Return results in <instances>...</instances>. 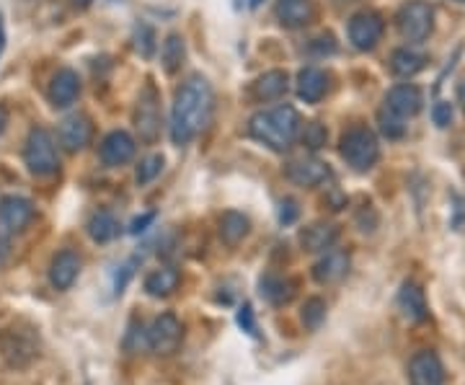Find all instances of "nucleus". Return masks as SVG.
<instances>
[{
  "instance_id": "f257e3e1",
  "label": "nucleus",
  "mask_w": 465,
  "mask_h": 385,
  "mask_svg": "<svg viewBox=\"0 0 465 385\" xmlns=\"http://www.w3.org/2000/svg\"><path fill=\"white\" fill-rule=\"evenodd\" d=\"M213 114V85L207 78L192 75L176 91L171 109V140L173 145H189L207 127Z\"/></svg>"
},
{
  "instance_id": "f03ea898",
  "label": "nucleus",
  "mask_w": 465,
  "mask_h": 385,
  "mask_svg": "<svg viewBox=\"0 0 465 385\" xmlns=\"http://www.w3.org/2000/svg\"><path fill=\"white\" fill-rule=\"evenodd\" d=\"M249 134L253 140H259L262 145H266L269 151H290V145L300 134L298 109L290 104H282V106L264 109V112L253 114L249 122Z\"/></svg>"
},
{
  "instance_id": "7ed1b4c3",
  "label": "nucleus",
  "mask_w": 465,
  "mask_h": 385,
  "mask_svg": "<svg viewBox=\"0 0 465 385\" xmlns=\"http://www.w3.org/2000/svg\"><path fill=\"white\" fill-rule=\"evenodd\" d=\"M24 163L32 171L34 176H52L57 173L60 168V151H57V143L52 137L50 130L45 127H34L29 137H26V145H24Z\"/></svg>"
},
{
  "instance_id": "20e7f679",
  "label": "nucleus",
  "mask_w": 465,
  "mask_h": 385,
  "mask_svg": "<svg viewBox=\"0 0 465 385\" xmlns=\"http://www.w3.org/2000/svg\"><path fill=\"white\" fill-rule=\"evenodd\" d=\"M339 153L347 161V166H351L354 171H370V168L378 163V158H381V145H378V137L372 134V130H367V127H351L341 137Z\"/></svg>"
},
{
  "instance_id": "39448f33",
  "label": "nucleus",
  "mask_w": 465,
  "mask_h": 385,
  "mask_svg": "<svg viewBox=\"0 0 465 385\" xmlns=\"http://www.w3.org/2000/svg\"><path fill=\"white\" fill-rule=\"evenodd\" d=\"M148 339V350L158 357H171L179 352L183 341V323L173 313H161L158 319L150 323L145 331Z\"/></svg>"
},
{
  "instance_id": "423d86ee",
  "label": "nucleus",
  "mask_w": 465,
  "mask_h": 385,
  "mask_svg": "<svg viewBox=\"0 0 465 385\" xmlns=\"http://www.w3.org/2000/svg\"><path fill=\"white\" fill-rule=\"evenodd\" d=\"M434 26V11L430 3L421 0H411L401 8L399 14V29L403 39L409 42H424Z\"/></svg>"
},
{
  "instance_id": "0eeeda50",
  "label": "nucleus",
  "mask_w": 465,
  "mask_h": 385,
  "mask_svg": "<svg viewBox=\"0 0 465 385\" xmlns=\"http://www.w3.org/2000/svg\"><path fill=\"white\" fill-rule=\"evenodd\" d=\"M34 215H36V207L26 197L8 194L0 200V231L5 235L24 233L32 225Z\"/></svg>"
},
{
  "instance_id": "6e6552de",
  "label": "nucleus",
  "mask_w": 465,
  "mask_h": 385,
  "mask_svg": "<svg viewBox=\"0 0 465 385\" xmlns=\"http://www.w3.org/2000/svg\"><path fill=\"white\" fill-rule=\"evenodd\" d=\"M0 352L11 368H26L39 357V344L29 331H5L0 336Z\"/></svg>"
},
{
  "instance_id": "1a4fd4ad",
  "label": "nucleus",
  "mask_w": 465,
  "mask_h": 385,
  "mask_svg": "<svg viewBox=\"0 0 465 385\" xmlns=\"http://www.w3.org/2000/svg\"><path fill=\"white\" fill-rule=\"evenodd\" d=\"M134 127L145 143H153L161 133V114H158V94L153 85H145L137 106H134Z\"/></svg>"
},
{
  "instance_id": "9d476101",
  "label": "nucleus",
  "mask_w": 465,
  "mask_h": 385,
  "mask_svg": "<svg viewBox=\"0 0 465 385\" xmlns=\"http://www.w3.org/2000/svg\"><path fill=\"white\" fill-rule=\"evenodd\" d=\"M409 383L411 385H445V365L440 354L421 350L409 362Z\"/></svg>"
},
{
  "instance_id": "9b49d317",
  "label": "nucleus",
  "mask_w": 465,
  "mask_h": 385,
  "mask_svg": "<svg viewBox=\"0 0 465 385\" xmlns=\"http://www.w3.org/2000/svg\"><path fill=\"white\" fill-rule=\"evenodd\" d=\"M382 29V18L372 11H362L357 16H351L349 21V42L357 47V50H372L378 42H381Z\"/></svg>"
},
{
  "instance_id": "f8f14e48",
  "label": "nucleus",
  "mask_w": 465,
  "mask_h": 385,
  "mask_svg": "<svg viewBox=\"0 0 465 385\" xmlns=\"http://www.w3.org/2000/svg\"><path fill=\"white\" fill-rule=\"evenodd\" d=\"M134 153H137V143H134L133 134L124 133V130L109 133L104 137V143H101V161H104V166L109 168H119L124 166V163H130L134 158Z\"/></svg>"
},
{
  "instance_id": "ddd939ff",
  "label": "nucleus",
  "mask_w": 465,
  "mask_h": 385,
  "mask_svg": "<svg viewBox=\"0 0 465 385\" xmlns=\"http://www.w3.org/2000/svg\"><path fill=\"white\" fill-rule=\"evenodd\" d=\"M91 134H94L91 119L85 117V114H70V117L60 122L57 140H60V145L67 153H78L84 151L85 145L91 143Z\"/></svg>"
},
{
  "instance_id": "4468645a",
  "label": "nucleus",
  "mask_w": 465,
  "mask_h": 385,
  "mask_svg": "<svg viewBox=\"0 0 465 385\" xmlns=\"http://www.w3.org/2000/svg\"><path fill=\"white\" fill-rule=\"evenodd\" d=\"M287 179L292 182V184L298 186H318L323 184L326 179H331V168L329 163H323V161H318V158H300V161H292L290 166H287Z\"/></svg>"
},
{
  "instance_id": "2eb2a0df",
  "label": "nucleus",
  "mask_w": 465,
  "mask_h": 385,
  "mask_svg": "<svg viewBox=\"0 0 465 385\" xmlns=\"http://www.w3.org/2000/svg\"><path fill=\"white\" fill-rule=\"evenodd\" d=\"M78 274H81V256L75 252L65 249V252H60L52 259L50 285L54 287V290H60V292L70 290V287L75 285Z\"/></svg>"
},
{
  "instance_id": "dca6fc26",
  "label": "nucleus",
  "mask_w": 465,
  "mask_h": 385,
  "mask_svg": "<svg viewBox=\"0 0 465 385\" xmlns=\"http://www.w3.org/2000/svg\"><path fill=\"white\" fill-rule=\"evenodd\" d=\"M274 16L287 29H302L313 21L316 8H313V0H277Z\"/></svg>"
},
{
  "instance_id": "f3484780",
  "label": "nucleus",
  "mask_w": 465,
  "mask_h": 385,
  "mask_svg": "<svg viewBox=\"0 0 465 385\" xmlns=\"http://www.w3.org/2000/svg\"><path fill=\"white\" fill-rule=\"evenodd\" d=\"M349 264H351V259H349L347 252L331 249V252L323 253L321 262H316L313 280H316L318 285H336V282H341L347 277Z\"/></svg>"
},
{
  "instance_id": "a211bd4d",
  "label": "nucleus",
  "mask_w": 465,
  "mask_h": 385,
  "mask_svg": "<svg viewBox=\"0 0 465 385\" xmlns=\"http://www.w3.org/2000/svg\"><path fill=\"white\" fill-rule=\"evenodd\" d=\"M399 311L401 316L406 321H411V323H421V321H427L430 316V308H427V298H424V290L416 285V282H403L399 290Z\"/></svg>"
},
{
  "instance_id": "6ab92c4d",
  "label": "nucleus",
  "mask_w": 465,
  "mask_h": 385,
  "mask_svg": "<svg viewBox=\"0 0 465 385\" xmlns=\"http://www.w3.org/2000/svg\"><path fill=\"white\" fill-rule=\"evenodd\" d=\"M385 109L393 112V114H399L401 119L414 117L416 112L421 109V94H419V88L411 84L391 88L388 96H385Z\"/></svg>"
},
{
  "instance_id": "aec40b11",
  "label": "nucleus",
  "mask_w": 465,
  "mask_h": 385,
  "mask_svg": "<svg viewBox=\"0 0 465 385\" xmlns=\"http://www.w3.org/2000/svg\"><path fill=\"white\" fill-rule=\"evenodd\" d=\"M339 241V228L333 222H313L300 233L302 249L311 253H326L331 252L333 243Z\"/></svg>"
},
{
  "instance_id": "412c9836",
  "label": "nucleus",
  "mask_w": 465,
  "mask_h": 385,
  "mask_svg": "<svg viewBox=\"0 0 465 385\" xmlns=\"http://www.w3.org/2000/svg\"><path fill=\"white\" fill-rule=\"evenodd\" d=\"M78 94H81V78H78V73H75V70H70V67L57 70L50 84L52 104H54V106H60V109H63V106H70L73 101L78 99Z\"/></svg>"
},
{
  "instance_id": "4be33fe9",
  "label": "nucleus",
  "mask_w": 465,
  "mask_h": 385,
  "mask_svg": "<svg viewBox=\"0 0 465 385\" xmlns=\"http://www.w3.org/2000/svg\"><path fill=\"white\" fill-rule=\"evenodd\" d=\"M326 88H329V78L323 70L318 67H302L298 73V96L305 104H318V101L326 96Z\"/></svg>"
},
{
  "instance_id": "5701e85b",
  "label": "nucleus",
  "mask_w": 465,
  "mask_h": 385,
  "mask_svg": "<svg viewBox=\"0 0 465 385\" xmlns=\"http://www.w3.org/2000/svg\"><path fill=\"white\" fill-rule=\"evenodd\" d=\"M179 282H182V271L176 267L153 269L145 277V292L150 298H168L179 290Z\"/></svg>"
},
{
  "instance_id": "b1692460",
  "label": "nucleus",
  "mask_w": 465,
  "mask_h": 385,
  "mask_svg": "<svg viewBox=\"0 0 465 385\" xmlns=\"http://www.w3.org/2000/svg\"><path fill=\"white\" fill-rule=\"evenodd\" d=\"M290 78L284 70H269L264 75H259V81L253 84V96L259 101H277L287 94Z\"/></svg>"
},
{
  "instance_id": "393cba45",
  "label": "nucleus",
  "mask_w": 465,
  "mask_h": 385,
  "mask_svg": "<svg viewBox=\"0 0 465 385\" xmlns=\"http://www.w3.org/2000/svg\"><path fill=\"white\" fill-rule=\"evenodd\" d=\"M259 292L266 302L272 305H287V302L295 298V282L292 280H284L277 274H266L259 282Z\"/></svg>"
},
{
  "instance_id": "a878e982",
  "label": "nucleus",
  "mask_w": 465,
  "mask_h": 385,
  "mask_svg": "<svg viewBox=\"0 0 465 385\" xmlns=\"http://www.w3.org/2000/svg\"><path fill=\"white\" fill-rule=\"evenodd\" d=\"M249 231L251 222L243 212H238V210L223 212V218H220V238H223V243L238 246V243L249 235Z\"/></svg>"
},
{
  "instance_id": "bb28decb",
  "label": "nucleus",
  "mask_w": 465,
  "mask_h": 385,
  "mask_svg": "<svg viewBox=\"0 0 465 385\" xmlns=\"http://www.w3.org/2000/svg\"><path fill=\"white\" fill-rule=\"evenodd\" d=\"M119 220L109 212V210H99V212H94L91 220H88V225H85V231L91 235V241H96V243H112L116 235H119Z\"/></svg>"
},
{
  "instance_id": "cd10ccee",
  "label": "nucleus",
  "mask_w": 465,
  "mask_h": 385,
  "mask_svg": "<svg viewBox=\"0 0 465 385\" xmlns=\"http://www.w3.org/2000/svg\"><path fill=\"white\" fill-rule=\"evenodd\" d=\"M424 63H427V57L419 54V52L396 50L393 52V57H391V70H393L399 78H411L419 70H424Z\"/></svg>"
},
{
  "instance_id": "c85d7f7f",
  "label": "nucleus",
  "mask_w": 465,
  "mask_h": 385,
  "mask_svg": "<svg viewBox=\"0 0 465 385\" xmlns=\"http://www.w3.org/2000/svg\"><path fill=\"white\" fill-rule=\"evenodd\" d=\"M183 57H186V44H183V39L179 34H168L166 42H163V50H161V60H163L166 73L182 70Z\"/></svg>"
},
{
  "instance_id": "c756f323",
  "label": "nucleus",
  "mask_w": 465,
  "mask_h": 385,
  "mask_svg": "<svg viewBox=\"0 0 465 385\" xmlns=\"http://www.w3.org/2000/svg\"><path fill=\"white\" fill-rule=\"evenodd\" d=\"M326 301H321V298H311V301H305L302 305V311H300V321H302V326L308 329V331H318L321 326H323V321H326Z\"/></svg>"
},
{
  "instance_id": "7c9ffc66",
  "label": "nucleus",
  "mask_w": 465,
  "mask_h": 385,
  "mask_svg": "<svg viewBox=\"0 0 465 385\" xmlns=\"http://www.w3.org/2000/svg\"><path fill=\"white\" fill-rule=\"evenodd\" d=\"M163 155H148L140 166H137V184L140 186H145L150 184V182H155L158 176H161V171H163Z\"/></svg>"
},
{
  "instance_id": "2f4dec72",
  "label": "nucleus",
  "mask_w": 465,
  "mask_h": 385,
  "mask_svg": "<svg viewBox=\"0 0 465 385\" xmlns=\"http://www.w3.org/2000/svg\"><path fill=\"white\" fill-rule=\"evenodd\" d=\"M378 122H381V130L388 140H399V137L406 134L403 119H401L399 114H393V112H388V109H382L381 114H378Z\"/></svg>"
},
{
  "instance_id": "473e14b6",
  "label": "nucleus",
  "mask_w": 465,
  "mask_h": 385,
  "mask_svg": "<svg viewBox=\"0 0 465 385\" xmlns=\"http://www.w3.org/2000/svg\"><path fill=\"white\" fill-rule=\"evenodd\" d=\"M326 137H329L326 127L318 124V122H311V124H305V130H302V145L311 148V151H318V148L326 145Z\"/></svg>"
},
{
  "instance_id": "72a5a7b5",
  "label": "nucleus",
  "mask_w": 465,
  "mask_h": 385,
  "mask_svg": "<svg viewBox=\"0 0 465 385\" xmlns=\"http://www.w3.org/2000/svg\"><path fill=\"white\" fill-rule=\"evenodd\" d=\"M137 32L143 34V39H140V36H134V47H137V52L148 60V57H153V50H155V34H153V29L145 26V24H140V26H137Z\"/></svg>"
},
{
  "instance_id": "f704fd0d",
  "label": "nucleus",
  "mask_w": 465,
  "mask_h": 385,
  "mask_svg": "<svg viewBox=\"0 0 465 385\" xmlns=\"http://www.w3.org/2000/svg\"><path fill=\"white\" fill-rule=\"evenodd\" d=\"M235 321H238V326H241L249 336H259V331H256V319H253V308H251L249 302H243V305L238 308Z\"/></svg>"
},
{
  "instance_id": "c9c22d12",
  "label": "nucleus",
  "mask_w": 465,
  "mask_h": 385,
  "mask_svg": "<svg viewBox=\"0 0 465 385\" xmlns=\"http://www.w3.org/2000/svg\"><path fill=\"white\" fill-rule=\"evenodd\" d=\"M432 119L437 127H448L450 122H452V106H450L448 101H437V104H434Z\"/></svg>"
},
{
  "instance_id": "e433bc0d",
  "label": "nucleus",
  "mask_w": 465,
  "mask_h": 385,
  "mask_svg": "<svg viewBox=\"0 0 465 385\" xmlns=\"http://www.w3.org/2000/svg\"><path fill=\"white\" fill-rule=\"evenodd\" d=\"M133 264L134 262H127L124 267L119 269V274H116V280H114V295H122V292H124V287H127V282L133 280V274H134Z\"/></svg>"
},
{
  "instance_id": "4c0bfd02",
  "label": "nucleus",
  "mask_w": 465,
  "mask_h": 385,
  "mask_svg": "<svg viewBox=\"0 0 465 385\" xmlns=\"http://www.w3.org/2000/svg\"><path fill=\"white\" fill-rule=\"evenodd\" d=\"M295 220H298V204H295V200H284L282 207H280V222L290 225Z\"/></svg>"
},
{
  "instance_id": "58836bf2",
  "label": "nucleus",
  "mask_w": 465,
  "mask_h": 385,
  "mask_svg": "<svg viewBox=\"0 0 465 385\" xmlns=\"http://www.w3.org/2000/svg\"><path fill=\"white\" fill-rule=\"evenodd\" d=\"M155 220V212H145V215H140V218H134L133 222H130V233L133 235H140L148 231V225Z\"/></svg>"
},
{
  "instance_id": "ea45409f",
  "label": "nucleus",
  "mask_w": 465,
  "mask_h": 385,
  "mask_svg": "<svg viewBox=\"0 0 465 385\" xmlns=\"http://www.w3.org/2000/svg\"><path fill=\"white\" fill-rule=\"evenodd\" d=\"M8 256H11V235H5L0 231V269L5 267Z\"/></svg>"
},
{
  "instance_id": "a19ab883",
  "label": "nucleus",
  "mask_w": 465,
  "mask_h": 385,
  "mask_svg": "<svg viewBox=\"0 0 465 385\" xmlns=\"http://www.w3.org/2000/svg\"><path fill=\"white\" fill-rule=\"evenodd\" d=\"M5 50V16H3V11H0V54Z\"/></svg>"
},
{
  "instance_id": "79ce46f5",
  "label": "nucleus",
  "mask_w": 465,
  "mask_h": 385,
  "mask_svg": "<svg viewBox=\"0 0 465 385\" xmlns=\"http://www.w3.org/2000/svg\"><path fill=\"white\" fill-rule=\"evenodd\" d=\"M70 3H73V8H78V11H85V8H88V5H91L94 0H70Z\"/></svg>"
},
{
  "instance_id": "37998d69",
  "label": "nucleus",
  "mask_w": 465,
  "mask_h": 385,
  "mask_svg": "<svg viewBox=\"0 0 465 385\" xmlns=\"http://www.w3.org/2000/svg\"><path fill=\"white\" fill-rule=\"evenodd\" d=\"M5 124H8V112H5V106H0V134L5 130Z\"/></svg>"
},
{
  "instance_id": "c03bdc74",
  "label": "nucleus",
  "mask_w": 465,
  "mask_h": 385,
  "mask_svg": "<svg viewBox=\"0 0 465 385\" xmlns=\"http://www.w3.org/2000/svg\"><path fill=\"white\" fill-rule=\"evenodd\" d=\"M458 101H460V106H463L465 112V81L460 84V88H458Z\"/></svg>"
},
{
  "instance_id": "a18cd8bd",
  "label": "nucleus",
  "mask_w": 465,
  "mask_h": 385,
  "mask_svg": "<svg viewBox=\"0 0 465 385\" xmlns=\"http://www.w3.org/2000/svg\"><path fill=\"white\" fill-rule=\"evenodd\" d=\"M460 3H465V0H460Z\"/></svg>"
}]
</instances>
